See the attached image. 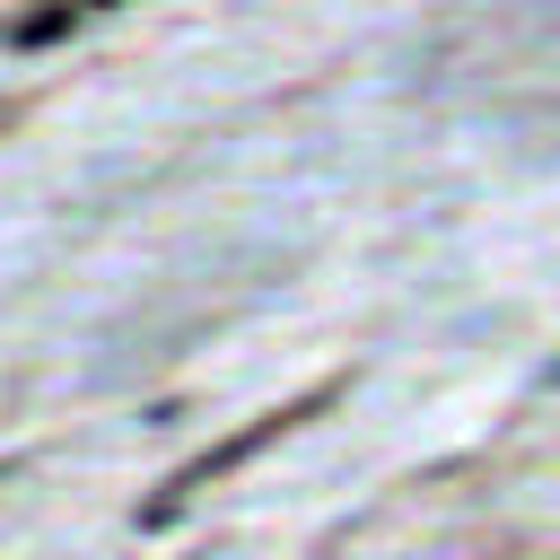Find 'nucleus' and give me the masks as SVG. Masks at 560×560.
<instances>
[{
  "label": "nucleus",
  "mask_w": 560,
  "mask_h": 560,
  "mask_svg": "<svg viewBox=\"0 0 560 560\" xmlns=\"http://www.w3.org/2000/svg\"><path fill=\"white\" fill-rule=\"evenodd\" d=\"M332 394H341V376H324V385H306V394H298V402H280V411H262V420H245V429H236V438H219V446H210V455H201V464H184V472H175V481H166V499H158V508H149V525H166V516H175V499H184V490H210V481H228V472H236V464H245V455H262V446H271V438H289V429H298V420H315V411H324V402H332Z\"/></svg>",
  "instance_id": "nucleus-1"
},
{
  "label": "nucleus",
  "mask_w": 560,
  "mask_h": 560,
  "mask_svg": "<svg viewBox=\"0 0 560 560\" xmlns=\"http://www.w3.org/2000/svg\"><path fill=\"white\" fill-rule=\"evenodd\" d=\"M70 18H79V0H52V9L18 18V26H9V44H52V35H70Z\"/></svg>",
  "instance_id": "nucleus-2"
},
{
  "label": "nucleus",
  "mask_w": 560,
  "mask_h": 560,
  "mask_svg": "<svg viewBox=\"0 0 560 560\" xmlns=\"http://www.w3.org/2000/svg\"><path fill=\"white\" fill-rule=\"evenodd\" d=\"M88 9H114V0H88Z\"/></svg>",
  "instance_id": "nucleus-3"
}]
</instances>
